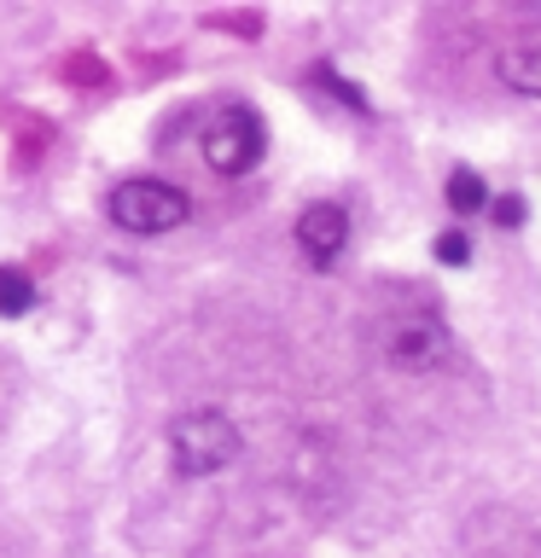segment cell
Listing matches in <instances>:
<instances>
[{
  "label": "cell",
  "mask_w": 541,
  "mask_h": 558,
  "mask_svg": "<svg viewBox=\"0 0 541 558\" xmlns=\"http://www.w3.org/2000/svg\"><path fill=\"white\" fill-rule=\"evenodd\" d=\"M105 216H111L122 233H134V239H157V233H175V227L192 216V198H187L175 181L134 174V181H117V186H111Z\"/></svg>",
  "instance_id": "2"
},
{
  "label": "cell",
  "mask_w": 541,
  "mask_h": 558,
  "mask_svg": "<svg viewBox=\"0 0 541 558\" xmlns=\"http://www.w3.org/2000/svg\"><path fill=\"white\" fill-rule=\"evenodd\" d=\"M436 262H448V268H466L471 262V244L460 227H448V233H436Z\"/></svg>",
  "instance_id": "9"
},
{
  "label": "cell",
  "mask_w": 541,
  "mask_h": 558,
  "mask_svg": "<svg viewBox=\"0 0 541 558\" xmlns=\"http://www.w3.org/2000/svg\"><path fill=\"white\" fill-rule=\"evenodd\" d=\"M29 308H35V274L0 262V320H24Z\"/></svg>",
  "instance_id": "7"
},
{
  "label": "cell",
  "mask_w": 541,
  "mask_h": 558,
  "mask_svg": "<svg viewBox=\"0 0 541 558\" xmlns=\"http://www.w3.org/2000/svg\"><path fill=\"white\" fill-rule=\"evenodd\" d=\"M489 216H495L501 227H524V198H495V204H489Z\"/></svg>",
  "instance_id": "10"
},
{
  "label": "cell",
  "mask_w": 541,
  "mask_h": 558,
  "mask_svg": "<svg viewBox=\"0 0 541 558\" xmlns=\"http://www.w3.org/2000/svg\"><path fill=\"white\" fill-rule=\"evenodd\" d=\"M495 76L513 87V94H530L541 99V41H518V47H501L495 59Z\"/></svg>",
  "instance_id": "6"
},
{
  "label": "cell",
  "mask_w": 541,
  "mask_h": 558,
  "mask_svg": "<svg viewBox=\"0 0 541 558\" xmlns=\"http://www.w3.org/2000/svg\"><path fill=\"white\" fill-rule=\"evenodd\" d=\"M495 198H489V186H483V174L478 169H454L448 174V209L454 216H478V209H489Z\"/></svg>",
  "instance_id": "8"
},
{
  "label": "cell",
  "mask_w": 541,
  "mask_h": 558,
  "mask_svg": "<svg viewBox=\"0 0 541 558\" xmlns=\"http://www.w3.org/2000/svg\"><path fill=\"white\" fill-rule=\"evenodd\" d=\"M349 244V209L332 198H314L303 216H297V251L309 256V268H332Z\"/></svg>",
  "instance_id": "5"
},
{
  "label": "cell",
  "mask_w": 541,
  "mask_h": 558,
  "mask_svg": "<svg viewBox=\"0 0 541 558\" xmlns=\"http://www.w3.org/2000/svg\"><path fill=\"white\" fill-rule=\"evenodd\" d=\"M199 151L216 174H227V181H233V174H251L262 163V151H268V122H262V111H251V105H221V111L204 122Z\"/></svg>",
  "instance_id": "3"
},
{
  "label": "cell",
  "mask_w": 541,
  "mask_h": 558,
  "mask_svg": "<svg viewBox=\"0 0 541 558\" xmlns=\"http://www.w3.org/2000/svg\"><path fill=\"white\" fill-rule=\"evenodd\" d=\"M384 361L396 373H431V366L448 361V326L443 314H401L384 331Z\"/></svg>",
  "instance_id": "4"
},
{
  "label": "cell",
  "mask_w": 541,
  "mask_h": 558,
  "mask_svg": "<svg viewBox=\"0 0 541 558\" xmlns=\"http://www.w3.org/2000/svg\"><path fill=\"white\" fill-rule=\"evenodd\" d=\"M239 448H244V436L221 408H192V413L169 418V460L181 477H216V471L239 460Z\"/></svg>",
  "instance_id": "1"
}]
</instances>
